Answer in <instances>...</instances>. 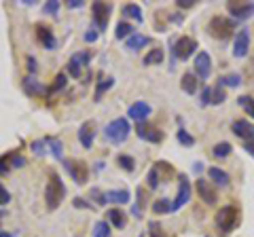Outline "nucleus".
Returning <instances> with one entry per match:
<instances>
[{
	"instance_id": "46",
	"label": "nucleus",
	"mask_w": 254,
	"mask_h": 237,
	"mask_svg": "<svg viewBox=\"0 0 254 237\" xmlns=\"http://www.w3.org/2000/svg\"><path fill=\"white\" fill-rule=\"evenodd\" d=\"M201 100H203V106H208V104H210V87H205V89H203Z\"/></svg>"
},
{
	"instance_id": "34",
	"label": "nucleus",
	"mask_w": 254,
	"mask_h": 237,
	"mask_svg": "<svg viewBox=\"0 0 254 237\" xmlns=\"http://www.w3.org/2000/svg\"><path fill=\"white\" fill-rule=\"evenodd\" d=\"M93 237H110V227L108 223H98L93 227Z\"/></svg>"
},
{
	"instance_id": "14",
	"label": "nucleus",
	"mask_w": 254,
	"mask_h": 237,
	"mask_svg": "<svg viewBox=\"0 0 254 237\" xmlns=\"http://www.w3.org/2000/svg\"><path fill=\"white\" fill-rule=\"evenodd\" d=\"M195 188H197V193H199V197L201 199L208 203V205H214L218 201V195H216V191L212 188V184H208L205 180H197L195 182Z\"/></svg>"
},
{
	"instance_id": "51",
	"label": "nucleus",
	"mask_w": 254,
	"mask_h": 237,
	"mask_svg": "<svg viewBox=\"0 0 254 237\" xmlns=\"http://www.w3.org/2000/svg\"><path fill=\"white\" fill-rule=\"evenodd\" d=\"M0 237H11V235L6 233V231H0Z\"/></svg>"
},
{
	"instance_id": "26",
	"label": "nucleus",
	"mask_w": 254,
	"mask_h": 237,
	"mask_svg": "<svg viewBox=\"0 0 254 237\" xmlns=\"http://www.w3.org/2000/svg\"><path fill=\"white\" fill-rule=\"evenodd\" d=\"M123 15L127 19H136V21H142V11L138 4H125L123 6Z\"/></svg>"
},
{
	"instance_id": "7",
	"label": "nucleus",
	"mask_w": 254,
	"mask_h": 237,
	"mask_svg": "<svg viewBox=\"0 0 254 237\" xmlns=\"http://www.w3.org/2000/svg\"><path fill=\"white\" fill-rule=\"evenodd\" d=\"M89 59H91L89 51H76L72 58H70V61H68V72L78 78V76H81V72H83V68L89 64Z\"/></svg>"
},
{
	"instance_id": "43",
	"label": "nucleus",
	"mask_w": 254,
	"mask_h": 237,
	"mask_svg": "<svg viewBox=\"0 0 254 237\" xmlns=\"http://www.w3.org/2000/svg\"><path fill=\"white\" fill-rule=\"evenodd\" d=\"M58 9H60V2H55V0H51L49 4H45V6H43V11H45V13H55Z\"/></svg>"
},
{
	"instance_id": "31",
	"label": "nucleus",
	"mask_w": 254,
	"mask_h": 237,
	"mask_svg": "<svg viewBox=\"0 0 254 237\" xmlns=\"http://www.w3.org/2000/svg\"><path fill=\"white\" fill-rule=\"evenodd\" d=\"M153 212L155 214H168V212H172V203L168 199H159L153 205Z\"/></svg>"
},
{
	"instance_id": "37",
	"label": "nucleus",
	"mask_w": 254,
	"mask_h": 237,
	"mask_svg": "<svg viewBox=\"0 0 254 237\" xmlns=\"http://www.w3.org/2000/svg\"><path fill=\"white\" fill-rule=\"evenodd\" d=\"M66 81H68V78H66V74H58V76H55V83H53V91H62L64 89V87H66Z\"/></svg>"
},
{
	"instance_id": "4",
	"label": "nucleus",
	"mask_w": 254,
	"mask_h": 237,
	"mask_svg": "<svg viewBox=\"0 0 254 237\" xmlns=\"http://www.w3.org/2000/svg\"><path fill=\"white\" fill-rule=\"evenodd\" d=\"M233 28H235V19H227V17H220V15H216V17L208 23V32L214 38H220V41L231 36Z\"/></svg>"
},
{
	"instance_id": "3",
	"label": "nucleus",
	"mask_w": 254,
	"mask_h": 237,
	"mask_svg": "<svg viewBox=\"0 0 254 237\" xmlns=\"http://www.w3.org/2000/svg\"><path fill=\"white\" fill-rule=\"evenodd\" d=\"M129 121L127 118H115V121H110L106 127H104V133L106 138L113 142V144H121V142H125L127 138H129Z\"/></svg>"
},
{
	"instance_id": "5",
	"label": "nucleus",
	"mask_w": 254,
	"mask_h": 237,
	"mask_svg": "<svg viewBox=\"0 0 254 237\" xmlns=\"http://www.w3.org/2000/svg\"><path fill=\"white\" fill-rule=\"evenodd\" d=\"M233 131L244 140V148L254 157V125L248 121H235Z\"/></svg>"
},
{
	"instance_id": "48",
	"label": "nucleus",
	"mask_w": 254,
	"mask_h": 237,
	"mask_svg": "<svg viewBox=\"0 0 254 237\" xmlns=\"http://www.w3.org/2000/svg\"><path fill=\"white\" fill-rule=\"evenodd\" d=\"M68 6L70 9H78V6H83L81 0H68Z\"/></svg>"
},
{
	"instance_id": "21",
	"label": "nucleus",
	"mask_w": 254,
	"mask_h": 237,
	"mask_svg": "<svg viewBox=\"0 0 254 237\" xmlns=\"http://www.w3.org/2000/svg\"><path fill=\"white\" fill-rule=\"evenodd\" d=\"M180 87H182V91H185V93L193 96V93L197 91V78H195V74H193V72H187L185 76H182Z\"/></svg>"
},
{
	"instance_id": "18",
	"label": "nucleus",
	"mask_w": 254,
	"mask_h": 237,
	"mask_svg": "<svg viewBox=\"0 0 254 237\" xmlns=\"http://www.w3.org/2000/svg\"><path fill=\"white\" fill-rule=\"evenodd\" d=\"M127 115H129V118H136V121L140 123L150 115V106L146 104V102H136V104L127 110Z\"/></svg>"
},
{
	"instance_id": "16",
	"label": "nucleus",
	"mask_w": 254,
	"mask_h": 237,
	"mask_svg": "<svg viewBox=\"0 0 254 237\" xmlns=\"http://www.w3.org/2000/svg\"><path fill=\"white\" fill-rule=\"evenodd\" d=\"M93 136H95V127H93V123L91 121H87L81 125V129H78V140H81V144L85 148H91L93 144Z\"/></svg>"
},
{
	"instance_id": "1",
	"label": "nucleus",
	"mask_w": 254,
	"mask_h": 237,
	"mask_svg": "<svg viewBox=\"0 0 254 237\" xmlns=\"http://www.w3.org/2000/svg\"><path fill=\"white\" fill-rule=\"evenodd\" d=\"M66 197V186H64L62 178L58 174H49V180H47V186H45V201H47V208L55 210L58 205L64 201Z\"/></svg>"
},
{
	"instance_id": "15",
	"label": "nucleus",
	"mask_w": 254,
	"mask_h": 237,
	"mask_svg": "<svg viewBox=\"0 0 254 237\" xmlns=\"http://www.w3.org/2000/svg\"><path fill=\"white\" fill-rule=\"evenodd\" d=\"M227 9L231 13V17L237 19H246L248 15L254 11V4H246V2H227Z\"/></svg>"
},
{
	"instance_id": "12",
	"label": "nucleus",
	"mask_w": 254,
	"mask_h": 237,
	"mask_svg": "<svg viewBox=\"0 0 254 237\" xmlns=\"http://www.w3.org/2000/svg\"><path fill=\"white\" fill-rule=\"evenodd\" d=\"M212 72V59H210V55L201 51V53H197L195 55V74L199 76V78H208Z\"/></svg>"
},
{
	"instance_id": "17",
	"label": "nucleus",
	"mask_w": 254,
	"mask_h": 237,
	"mask_svg": "<svg viewBox=\"0 0 254 237\" xmlns=\"http://www.w3.org/2000/svg\"><path fill=\"white\" fill-rule=\"evenodd\" d=\"M36 36H38V43H41L43 47H47V49H53V47H55L53 32L47 26H43V23H38V26H36Z\"/></svg>"
},
{
	"instance_id": "11",
	"label": "nucleus",
	"mask_w": 254,
	"mask_h": 237,
	"mask_svg": "<svg viewBox=\"0 0 254 237\" xmlns=\"http://www.w3.org/2000/svg\"><path fill=\"white\" fill-rule=\"evenodd\" d=\"M66 168L70 172V176L76 184H85L87 178H89V172H87V165L83 161H66Z\"/></svg>"
},
{
	"instance_id": "23",
	"label": "nucleus",
	"mask_w": 254,
	"mask_h": 237,
	"mask_svg": "<svg viewBox=\"0 0 254 237\" xmlns=\"http://www.w3.org/2000/svg\"><path fill=\"white\" fill-rule=\"evenodd\" d=\"M110 201V203H127L129 201V193L127 191H108L104 195V203Z\"/></svg>"
},
{
	"instance_id": "8",
	"label": "nucleus",
	"mask_w": 254,
	"mask_h": 237,
	"mask_svg": "<svg viewBox=\"0 0 254 237\" xmlns=\"http://www.w3.org/2000/svg\"><path fill=\"white\" fill-rule=\"evenodd\" d=\"M136 131H138V136H140L142 140L153 142V144H159V142L163 140V131L157 129V127H153V125L146 123V121H140L138 127H136Z\"/></svg>"
},
{
	"instance_id": "42",
	"label": "nucleus",
	"mask_w": 254,
	"mask_h": 237,
	"mask_svg": "<svg viewBox=\"0 0 254 237\" xmlns=\"http://www.w3.org/2000/svg\"><path fill=\"white\" fill-rule=\"evenodd\" d=\"M157 184H159V180H157V168H153V170H150V174H148V186L150 188H157Z\"/></svg>"
},
{
	"instance_id": "2",
	"label": "nucleus",
	"mask_w": 254,
	"mask_h": 237,
	"mask_svg": "<svg viewBox=\"0 0 254 237\" xmlns=\"http://www.w3.org/2000/svg\"><path fill=\"white\" fill-rule=\"evenodd\" d=\"M216 227L222 233H231L240 227V210L235 205H227V208L218 210L216 214Z\"/></svg>"
},
{
	"instance_id": "10",
	"label": "nucleus",
	"mask_w": 254,
	"mask_h": 237,
	"mask_svg": "<svg viewBox=\"0 0 254 237\" xmlns=\"http://www.w3.org/2000/svg\"><path fill=\"white\" fill-rule=\"evenodd\" d=\"M110 9H113V6H110L108 2H93V6H91V15H93V21L98 23V28H100V30H104V28H106Z\"/></svg>"
},
{
	"instance_id": "32",
	"label": "nucleus",
	"mask_w": 254,
	"mask_h": 237,
	"mask_svg": "<svg viewBox=\"0 0 254 237\" xmlns=\"http://www.w3.org/2000/svg\"><path fill=\"white\" fill-rule=\"evenodd\" d=\"M176 138H178V142H180V144H185V146H193V144H195V138L190 136V133H189L187 129H178Z\"/></svg>"
},
{
	"instance_id": "44",
	"label": "nucleus",
	"mask_w": 254,
	"mask_h": 237,
	"mask_svg": "<svg viewBox=\"0 0 254 237\" xmlns=\"http://www.w3.org/2000/svg\"><path fill=\"white\" fill-rule=\"evenodd\" d=\"M32 151H34V155H43V151H45V144H43V140L34 142V144H32Z\"/></svg>"
},
{
	"instance_id": "28",
	"label": "nucleus",
	"mask_w": 254,
	"mask_h": 237,
	"mask_svg": "<svg viewBox=\"0 0 254 237\" xmlns=\"http://www.w3.org/2000/svg\"><path fill=\"white\" fill-rule=\"evenodd\" d=\"M163 61V51L161 49H153L146 58H144V64L146 66H153V64H161Z\"/></svg>"
},
{
	"instance_id": "41",
	"label": "nucleus",
	"mask_w": 254,
	"mask_h": 237,
	"mask_svg": "<svg viewBox=\"0 0 254 237\" xmlns=\"http://www.w3.org/2000/svg\"><path fill=\"white\" fill-rule=\"evenodd\" d=\"M11 201V195H9V191H6V188L0 184V205H6Z\"/></svg>"
},
{
	"instance_id": "47",
	"label": "nucleus",
	"mask_w": 254,
	"mask_h": 237,
	"mask_svg": "<svg viewBox=\"0 0 254 237\" xmlns=\"http://www.w3.org/2000/svg\"><path fill=\"white\" fill-rule=\"evenodd\" d=\"M193 4H195V0H178V6H182V9H189Z\"/></svg>"
},
{
	"instance_id": "35",
	"label": "nucleus",
	"mask_w": 254,
	"mask_h": 237,
	"mask_svg": "<svg viewBox=\"0 0 254 237\" xmlns=\"http://www.w3.org/2000/svg\"><path fill=\"white\" fill-rule=\"evenodd\" d=\"M47 142H49V146H51L53 157H58V159H62V153H64L62 142H60V140H55V138H47Z\"/></svg>"
},
{
	"instance_id": "20",
	"label": "nucleus",
	"mask_w": 254,
	"mask_h": 237,
	"mask_svg": "<svg viewBox=\"0 0 254 237\" xmlns=\"http://www.w3.org/2000/svg\"><path fill=\"white\" fill-rule=\"evenodd\" d=\"M150 43V38L144 36V34H131V36H127V41H125V47L127 49H131V51H138L142 49L144 45Z\"/></svg>"
},
{
	"instance_id": "50",
	"label": "nucleus",
	"mask_w": 254,
	"mask_h": 237,
	"mask_svg": "<svg viewBox=\"0 0 254 237\" xmlns=\"http://www.w3.org/2000/svg\"><path fill=\"white\" fill-rule=\"evenodd\" d=\"M28 64H30V72L34 74L36 72V61H34V58H28Z\"/></svg>"
},
{
	"instance_id": "38",
	"label": "nucleus",
	"mask_w": 254,
	"mask_h": 237,
	"mask_svg": "<svg viewBox=\"0 0 254 237\" xmlns=\"http://www.w3.org/2000/svg\"><path fill=\"white\" fill-rule=\"evenodd\" d=\"M240 104L246 108V110H248V113L254 117V102H252V98H246V96H242L240 98Z\"/></svg>"
},
{
	"instance_id": "49",
	"label": "nucleus",
	"mask_w": 254,
	"mask_h": 237,
	"mask_svg": "<svg viewBox=\"0 0 254 237\" xmlns=\"http://www.w3.org/2000/svg\"><path fill=\"white\" fill-rule=\"evenodd\" d=\"M72 203H74V208H91V205H87L83 199H74Z\"/></svg>"
},
{
	"instance_id": "24",
	"label": "nucleus",
	"mask_w": 254,
	"mask_h": 237,
	"mask_svg": "<svg viewBox=\"0 0 254 237\" xmlns=\"http://www.w3.org/2000/svg\"><path fill=\"white\" fill-rule=\"evenodd\" d=\"M23 91L28 93V96H38V93H43V85L34 81V78H23Z\"/></svg>"
},
{
	"instance_id": "6",
	"label": "nucleus",
	"mask_w": 254,
	"mask_h": 237,
	"mask_svg": "<svg viewBox=\"0 0 254 237\" xmlns=\"http://www.w3.org/2000/svg\"><path fill=\"white\" fill-rule=\"evenodd\" d=\"M197 43L190 36H180L176 43H174V53H176L178 59H189L190 55L195 53Z\"/></svg>"
},
{
	"instance_id": "45",
	"label": "nucleus",
	"mask_w": 254,
	"mask_h": 237,
	"mask_svg": "<svg viewBox=\"0 0 254 237\" xmlns=\"http://www.w3.org/2000/svg\"><path fill=\"white\" fill-rule=\"evenodd\" d=\"M85 41H87V43H95V41H98V32H95V30H87Z\"/></svg>"
},
{
	"instance_id": "25",
	"label": "nucleus",
	"mask_w": 254,
	"mask_h": 237,
	"mask_svg": "<svg viewBox=\"0 0 254 237\" xmlns=\"http://www.w3.org/2000/svg\"><path fill=\"white\" fill-rule=\"evenodd\" d=\"M231 151H233V146L229 144V142H218V144L212 148V155L216 157V159H225V157L231 155Z\"/></svg>"
},
{
	"instance_id": "29",
	"label": "nucleus",
	"mask_w": 254,
	"mask_h": 237,
	"mask_svg": "<svg viewBox=\"0 0 254 237\" xmlns=\"http://www.w3.org/2000/svg\"><path fill=\"white\" fill-rule=\"evenodd\" d=\"M127 34H133L131 23L121 21V23H119V26H117V38H121V41H127Z\"/></svg>"
},
{
	"instance_id": "9",
	"label": "nucleus",
	"mask_w": 254,
	"mask_h": 237,
	"mask_svg": "<svg viewBox=\"0 0 254 237\" xmlns=\"http://www.w3.org/2000/svg\"><path fill=\"white\" fill-rule=\"evenodd\" d=\"M180 180V186H178V193H176V199L172 201V212L180 210L189 199H190V184H189V178L187 176H178Z\"/></svg>"
},
{
	"instance_id": "40",
	"label": "nucleus",
	"mask_w": 254,
	"mask_h": 237,
	"mask_svg": "<svg viewBox=\"0 0 254 237\" xmlns=\"http://www.w3.org/2000/svg\"><path fill=\"white\" fill-rule=\"evenodd\" d=\"M148 231H150V237H163V231H161V227H159V223H150Z\"/></svg>"
},
{
	"instance_id": "30",
	"label": "nucleus",
	"mask_w": 254,
	"mask_h": 237,
	"mask_svg": "<svg viewBox=\"0 0 254 237\" xmlns=\"http://www.w3.org/2000/svg\"><path fill=\"white\" fill-rule=\"evenodd\" d=\"M117 163L121 165V168L125 170V172H133V168H136V161L131 159L129 155H119V159H117Z\"/></svg>"
},
{
	"instance_id": "13",
	"label": "nucleus",
	"mask_w": 254,
	"mask_h": 237,
	"mask_svg": "<svg viewBox=\"0 0 254 237\" xmlns=\"http://www.w3.org/2000/svg\"><path fill=\"white\" fill-rule=\"evenodd\" d=\"M250 49V34H248V30H240L235 36V45H233V55L235 58H246V53H248Z\"/></svg>"
},
{
	"instance_id": "39",
	"label": "nucleus",
	"mask_w": 254,
	"mask_h": 237,
	"mask_svg": "<svg viewBox=\"0 0 254 237\" xmlns=\"http://www.w3.org/2000/svg\"><path fill=\"white\" fill-rule=\"evenodd\" d=\"M11 172V165H9V157H0V176H6Z\"/></svg>"
},
{
	"instance_id": "36",
	"label": "nucleus",
	"mask_w": 254,
	"mask_h": 237,
	"mask_svg": "<svg viewBox=\"0 0 254 237\" xmlns=\"http://www.w3.org/2000/svg\"><path fill=\"white\" fill-rule=\"evenodd\" d=\"M242 83V78H240V74H229V76H225V78H220L218 81V85L222 87V85H229V87H237Z\"/></svg>"
},
{
	"instance_id": "19",
	"label": "nucleus",
	"mask_w": 254,
	"mask_h": 237,
	"mask_svg": "<svg viewBox=\"0 0 254 237\" xmlns=\"http://www.w3.org/2000/svg\"><path fill=\"white\" fill-rule=\"evenodd\" d=\"M208 176L214 184H218V186H227L229 182H231V178H229V174L225 170H220V168H210L208 170Z\"/></svg>"
},
{
	"instance_id": "27",
	"label": "nucleus",
	"mask_w": 254,
	"mask_h": 237,
	"mask_svg": "<svg viewBox=\"0 0 254 237\" xmlns=\"http://www.w3.org/2000/svg\"><path fill=\"white\" fill-rule=\"evenodd\" d=\"M225 91H222V87L218 85V87H214V89H210V104L212 106H218V104H222L225 102Z\"/></svg>"
},
{
	"instance_id": "33",
	"label": "nucleus",
	"mask_w": 254,
	"mask_h": 237,
	"mask_svg": "<svg viewBox=\"0 0 254 237\" xmlns=\"http://www.w3.org/2000/svg\"><path fill=\"white\" fill-rule=\"evenodd\" d=\"M113 85H115V78H106V81H100V83H98V89H95V100H100L102 93L108 91Z\"/></svg>"
},
{
	"instance_id": "22",
	"label": "nucleus",
	"mask_w": 254,
	"mask_h": 237,
	"mask_svg": "<svg viewBox=\"0 0 254 237\" xmlns=\"http://www.w3.org/2000/svg\"><path fill=\"white\" fill-rule=\"evenodd\" d=\"M106 218L113 223V227H117V229H123L125 227V214L119 208H113V210H108L106 212Z\"/></svg>"
}]
</instances>
